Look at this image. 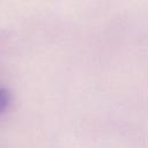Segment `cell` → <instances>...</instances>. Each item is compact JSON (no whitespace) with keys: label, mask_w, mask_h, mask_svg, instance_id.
I'll return each instance as SVG.
<instances>
[{"label":"cell","mask_w":148,"mask_h":148,"mask_svg":"<svg viewBox=\"0 0 148 148\" xmlns=\"http://www.w3.org/2000/svg\"><path fill=\"white\" fill-rule=\"evenodd\" d=\"M9 103H10V92L5 88H0V113L7 109Z\"/></svg>","instance_id":"6da1fadb"}]
</instances>
